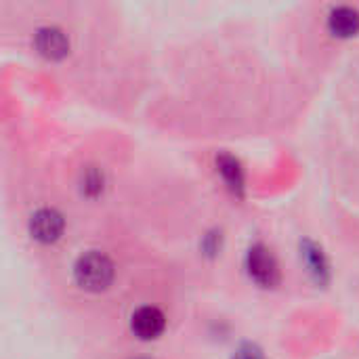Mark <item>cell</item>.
Here are the masks:
<instances>
[{"label": "cell", "instance_id": "6", "mask_svg": "<svg viewBox=\"0 0 359 359\" xmlns=\"http://www.w3.org/2000/svg\"><path fill=\"white\" fill-rule=\"evenodd\" d=\"M328 27L339 38H351L359 34V11L351 6H337L330 11Z\"/></svg>", "mask_w": 359, "mask_h": 359}, {"label": "cell", "instance_id": "4", "mask_svg": "<svg viewBox=\"0 0 359 359\" xmlns=\"http://www.w3.org/2000/svg\"><path fill=\"white\" fill-rule=\"evenodd\" d=\"M166 328V318L158 307L145 305L139 307L133 318H130V330L135 332V337H139L141 341H154L158 339Z\"/></svg>", "mask_w": 359, "mask_h": 359}, {"label": "cell", "instance_id": "8", "mask_svg": "<svg viewBox=\"0 0 359 359\" xmlns=\"http://www.w3.org/2000/svg\"><path fill=\"white\" fill-rule=\"evenodd\" d=\"M217 168H219L221 177L225 179V183L229 185V189L233 194L242 196L244 194V170H242L240 162L231 154H219Z\"/></svg>", "mask_w": 359, "mask_h": 359}, {"label": "cell", "instance_id": "1", "mask_svg": "<svg viewBox=\"0 0 359 359\" xmlns=\"http://www.w3.org/2000/svg\"><path fill=\"white\" fill-rule=\"evenodd\" d=\"M74 278L80 288L88 292H101L114 280V263L107 255L99 250H88L78 257L74 265Z\"/></svg>", "mask_w": 359, "mask_h": 359}, {"label": "cell", "instance_id": "9", "mask_svg": "<svg viewBox=\"0 0 359 359\" xmlns=\"http://www.w3.org/2000/svg\"><path fill=\"white\" fill-rule=\"evenodd\" d=\"M80 183H82V191L86 196H99L103 191V172L97 166H88L82 170L80 175Z\"/></svg>", "mask_w": 359, "mask_h": 359}, {"label": "cell", "instance_id": "2", "mask_svg": "<svg viewBox=\"0 0 359 359\" xmlns=\"http://www.w3.org/2000/svg\"><path fill=\"white\" fill-rule=\"evenodd\" d=\"M246 267H248L250 278L265 288H273L280 282L278 261L265 244L250 246L248 257H246Z\"/></svg>", "mask_w": 359, "mask_h": 359}, {"label": "cell", "instance_id": "10", "mask_svg": "<svg viewBox=\"0 0 359 359\" xmlns=\"http://www.w3.org/2000/svg\"><path fill=\"white\" fill-rule=\"evenodd\" d=\"M233 359H265V355H263V351H261L257 345L246 343V345H242V347L236 351Z\"/></svg>", "mask_w": 359, "mask_h": 359}, {"label": "cell", "instance_id": "12", "mask_svg": "<svg viewBox=\"0 0 359 359\" xmlns=\"http://www.w3.org/2000/svg\"><path fill=\"white\" fill-rule=\"evenodd\" d=\"M139 359H145V358H139Z\"/></svg>", "mask_w": 359, "mask_h": 359}, {"label": "cell", "instance_id": "5", "mask_svg": "<svg viewBox=\"0 0 359 359\" xmlns=\"http://www.w3.org/2000/svg\"><path fill=\"white\" fill-rule=\"evenodd\" d=\"M34 44L38 48V53L46 59H63L69 50V40L65 36L63 29L55 27V25H44L38 27L34 34Z\"/></svg>", "mask_w": 359, "mask_h": 359}, {"label": "cell", "instance_id": "7", "mask_svg": "<svg viewBox=\"0 0 359 359\" xmlns=\"http://www.w3.org/2000/svg\"><path fill=\"white\" fill-rule=\"evenodd\" d=\"M301 259H303L307 271L313 276V280L318 284L328 282V261H326L324 250L316 242H311V240L301 242Z\"/></svg>", "mask_w": 359, "mask_h": 359}, {"label": "cell", "instance_id": "11", "mask_svg": "<svg viewBox=\"0 0 359 359\" xmlns=\"http://www.w3.org/2000/svg\"><path fill=\"white\" fill-rule=\"evenodd\" d=\"M219 246H221V236L217 238V231H210V233L204 238L202 248H204L208 255H215V252H219Z\"/></svg>", "mask_w": 359, "mask_h": 359}, {"label": "cell", "instance_id": "3", "mask_svg": "<svg viewBox=\"0 0 359 359\" xmlns=\"http://www.w3.org/2000/svg\"><path fill=\"white\" fill-rule=\"evenodd\" d=\"M65 221L55 208H40L29 217V233L42 244H53L61 238Z\"/></svg>", "mask_w": 359, "mask_h": 359}]
</instances>
